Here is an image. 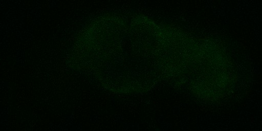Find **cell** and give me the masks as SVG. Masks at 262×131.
I'll return each mask as SVG.
<instances>
[{
  "mask_svg": "<svg viewBox=\"0 0 262 131\" xmlns=\"http://www.w3.org/2000/svg\"><path fill=\"white\" fill-rule=\"evenodd\" d=\"M168 50L166 26L143 15L107 14L81 30L68 62L91 73L108 91L137 93L166 79Z\"/></svg>",
  "mask_w": 262,
  "mask_h": 131,
  "instance_id": "6da1fadb",
  "label": "cell"
}]
</instances>
